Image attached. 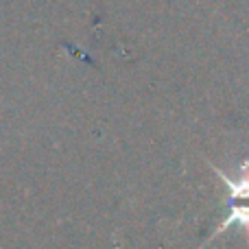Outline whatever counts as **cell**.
Listing matches in <instances>:
<instances>
[{
  "mask_svg": "<svg viewBox=\"0 0 249 249\" xmlns=\"http://www.w3.org/2000/svg\"><path fill=\"white\" fill-rule=\"evenodd\" d=\"M232 225H238V228L247 234V241H249V203H245V206H238V203H230L228 201V214H225L223 223H221L219 228H214V232L210 234V238H208V241L221 236V234H223L225 230H230Z\"/></svg>",
  "mask_w": 249,
  "mask_h": 249,
  "instance_id": "6da1fadb",
  "label": "cell"
}]
</instances>
